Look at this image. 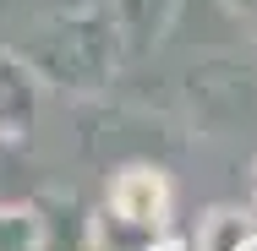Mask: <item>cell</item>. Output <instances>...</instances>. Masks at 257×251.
I'll return each mask as SVG.
<instances>
[{
	"label": "cell",
	"instance_id": "obj_1",
	"mask_svg": "<svg viewBox=\"0 0 257 251\" xmlns=\"http://www.w3.org/2000/svg\"><path fill=\"white\" fill-rule=\"evenodd\" d=\"M159 207H164V186H159V175H148V169H132L115 186V213L126 224H159Z\"/></svg>",
	"mask_w": 257,
	"mask_h": 251
},
{
	"label": "cell",
	"instance_id": "obj_2",
	"mask_svg": "<svg viewBox=\"0 0 257 251\" xmlns=\"http://www.w3.org/2000/svg\"><path fill=\"white\" fill-rule=\"evenodd\" d=\"M241 251H257V240H246V246H241Z\"/></svg>",
	"mask_w": 257,
	"mask_h": 251
}]
</instances>
